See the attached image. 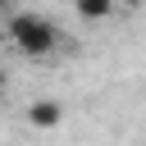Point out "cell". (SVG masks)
<instances>
[{"instance_id":"cell-1","label":"cell","mask_w":146,"mask_h":146,"mask_svg":"<svg viewBox=\"0 0 146 146\" xmlns=\"http://www.w3.org/2000/svg\"><path fill=\"white\" fill-rule=\"evenodd\" d=\"M5 36H9L27 59H46V55L59 46V27H55L46 14H32V9L9 14V18H5Z\"/></svg>"},{"instance_id":"cell-2","label":"cell","mask_w":146,"mask_h":146,"mask_svg":"<svg viewBox=\"0 0 146 146\" xmlns=\"http://www.w3.org/2000/svg\"><path fill=\"white\" fill-rule=\"evenodd\" d=\"M27 123H32V128H59V123H64V105L50 100V96H41V100L27 105Z\"/></svg>"},{"instance_id":"cell-3","label":"cell","mask_w":146,"mask_h":146,"mask_svg":"<svg viewBox=\"0 0 146 146\" xmlns=\"http://www.w3.org/2000/svg\"><path fill=\"white\" fill-rule=\"evenodd\" d=\"M73 9H78V18H87V23H100V18H110L114 0H73Z\"/></svg>"},{"instance_id":"cell-4","label":"cell","mask_w":146,"mask_h":146,"mask_svg":"<svg viewBox=\"0 0 146 146\" xmlns=\"http://www.w3.org/2000/svg\"><path fill=\"white\" fill-rule=\"evenodd\" d=\"M146 0H114V9H141Z\"/></svg>"},{"instance_id":"cell-5","label":"cell","mask_w":146,"mask_h":146,"mask_svg":"<svg viewBox=\"0 0 146 146\" xmlns=\"http://www.w3.org/2000/svg\"><path fill=\"white\" fill-rule=\"evenodd\" d=\"M5 87H9V73H5V68H0V96H5Z\"/></svg>"},{"instance_id":"cell-6","label":"cell","mask_w":146,"mask_h":146,"mask_svg":"<svg viewBox=\"0 0 146 146\" xmlns=\"http://www.w3.org/2000/svg\"><path fill=\"white\" fill-rule=\"evenodd\" d=\"M5 14H9V0H0V18H5Z\"/></svg>"}]
</instances>
